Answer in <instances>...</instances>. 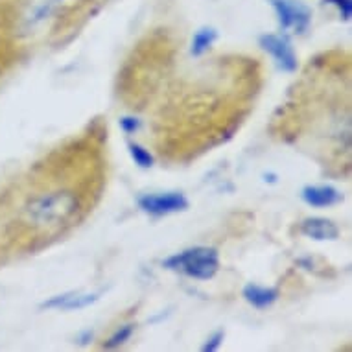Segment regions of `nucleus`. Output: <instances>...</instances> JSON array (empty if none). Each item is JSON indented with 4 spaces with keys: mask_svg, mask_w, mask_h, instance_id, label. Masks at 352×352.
<instances>
[{
    "mask_svg": "<svg viewBox=\"0 0 352 352\" xmlns=\"http://www.w3.org/2000/svg\"><path fill=\"white\" fill-rule=\"evenodd\" d=\"M100 299V294H80V292H69V294L56 295L52 299L45 300L41 308H56V310H81L87 306L94 305Z\"/></svg>",
    "mask_w": 352,
    "mask_h": 352,
    "instance_id": "nucleus-9",
    "label": "nucleus"
},
{
    "mask_svg": "<svg viewBox=\"0 0 352 352\" xmlns=\"http://www.w3.org/2000/svg\"><path fill=\"white\" fill-rule=\"evenodd\" d=\"M302 201L306 205L316 208H327L332 207V205H338V203L343 199V196L340 194V190H336L334 186L330 185H308L302 188Z\"/></svg>",
    "mask_w": 352,
    "mask_h": 352,
    "instance_id": "nucleus-7",
    "label": "nucleus"
},
{
    "mask_svg": "<svg viewBox=\"0 0 352 352\" xmlns=\"http://www.w3.org/2000/svg\"><path fill=\"white\" fill-rule=\"evenodd\" d=\"M300 232L305 236L312 238L316 242H324V240H336L340 236V229L336 226L332 219L321 218V216H312L306 218L300 223Z\"/></svg>",
    "mask_w": 352,
    "mask_h": 352,
    "instance_id": "nucleus-8",
    "label": "nucleus"
},
{
    "mask_svg": "<svg viewBox=\"0 0 352 352\" xmlns=\"http://www.w3.org/2000/svg\"><path fill=\"white\" fill-rule=\"evenodd\" d=\"M243 299L248 300L249 305L264 310L267 306H272L278 299L277 288H266V286H258V284H248L242 292Z\"/></svg>",
    "mask_w": 352,
    "mask_h": 352,
    "instance_id": "nucleus-10",
    "label": "nucleus"
},
{
    "mask_svg": "<svg viewBox=\"0 0 352 352\" xmlns=\"http://www.w3.org/2000/svg\"><path fill=\"white\" fill-rule=\"evenodd\" d=\"M258 43L262 50H266L277 61L278 69L284 70V72H295L297 70V56H295L294 47H292V41L286 35H260Z\"/></svg>",
    "mask_w": 352,
    "mask_h": 352,
    "instance_id": "nucleus-5",
    "label": "nucleus"
},
{
    "mask_svg": "<svg viewBox=\"0 0 352 352\" xmlns=\"http://www.w3.org/2000/svg\"><path fill=\"white\" fill-rule=\"evenodd\" d=\"M216 39H218V32H216L214 28L205 26V28L197 30L196 35H194V39H192V48H190L192 56H196V58L203 56V54L207 52L208 48L212 47L214 41Z\"/></svg>",
    "mask_w": 352,
    "mask_h": 352,
    "instance_id": "nucleus-11",
    "label": "nucleus"
},
{
    "mask_svg": "<svg viewBox=\"0 0 352 352\" xmlns=\"http://www.w3.org/2000/svg\"><path fill=\"white\" fill-rule=\"evenodd\" d=\"M78 210V197L70 192H54L37 197L26 207L28 218L37 226H54L69 219Z\"/></svg>",
    "mask_w": 352,
    "mask_h": 352,
    "instance_id": "nucleus-2",
    "label": "nucleus"
},
{
    "mask_svg": "<svg viewBox=\"0 0 352 352\" xmlns=\"http://www.w3.org/2000/svg\"><path fill=\"white\" fill-rule=\"evenodd\" d=\"M140 210L151 216H168L183 212L188 208V199L181 192H164V194H146L139 197Z\"/></svg>",
    "mask_w": 352,
    "mask_h": 352,
    "instance_id": "nucleus-4",
    "label": "nucleus"
},
{
    "mask_svg": "<svg viewBox=\"0 0 352 352\" xmlns=\"http://www.w3.org/2000/svg\"><path fill=\"white\" fill-rule=\"evenodd\" d=\"M277 13L278 24L283 30H295L297 34H305L312 23V12L297 0H270Z\"/></svg>",
    "mask_w": 352,
    "mask_h": 352,
    "instance_id": "nucleus-3",
    "label": "nucleus"
},
{
    "mask_svg": "<svg viewBox=\"0 0 352 352\" xmlns=\"http://www.w3.org/2000/svg\"><path fill=\"white\" fill-rule=\"evenodd\" d=\"M129 153H131L135 164H139L140 168L153 166V155L140 144H129Z\"/></svg>",
    "mask_w": 352,
    "mask_h": 352,
    "instance_id": "nucleus-13",
    "label": "nucleus"
},
{
    "mask_svg": "<svg viewBox=\"0 0 352 352\" xmlns=\"http://www.w3.org/2000/svg\"><path fill=\"white\" fill-rule=\"evenodd\" d=\"M162 266L172 272H181L186 277L196 278V280H208L218 273L219 256L214 248L197 245V248L186 249L183 253L173 254L162 262Z\"/></svg>",
    "mask_w": 352,
    "mask_h": 352,
    "instance_id": "nucleus-1",
    "label": "nucleus"
},
{
    "mask_svg": "<svg viewBox=\"0 0 352 352\" xmlns=\"http://www.w3.org/2000/svg\"><path fill=\"white\" fill-rule=\"evenodd\" d=\"M323 4L334 6L343 21H351V17H352V0H323Z\"/></svg>",
    "mask_w": 352,
    "mask_h": 352,
    "instance_id": "nucleus-14",
    "label": "nucleus"
},
{
    "mask_svg": "<svg viewBox=\"0 0 352 352\" xmlns=\"http://www.w3.org/2000/svg\"><path fill=\"white\" fill-rule=\"evenodd\" d=\"M133 330H135L133 324H124V327H120V329L116 330L115 334L111 336L109 340L105 341L104 349H116V346L124 345V343L133 336Z\"/></svg>",
    "mask_w": 352,
    "mask_h": 352,
    "instance_id": "nucleus-12",
    "label": "nucleus"
},
{
    "mask_svg": "<svg viewBox=\"0 0 352 352\" xmlns=\"http://www.w3.org/2000/svg\"><path fill=\"white\" fill-rule=\"evenodd\" d=\"M120 127L126 131V133H135L137 129L140 127V122L137 120V118H133V116H124L120 120Z\"/></svg>",
    "mask_w": 352,
    "mask_h": 352,
    "instance_id": "nucleus-16",
    "label": "nucleus"
},
{
    "mask_svg": "<svg viewBox=\"0 0 352 352\" xmlns=\"http://www.w3.org/2000/svg\"><path fill=\"white\" fill-rule=\"evenodd\" d=\"M221 341H223V332L221 330H218L216 334H212L210 338L207 340V343L201 346L203 352H214L218 351L219 345H221Z\"/></svg>",
    "mask_w": 352,
    "mask_h": 352,
    "instance_id": "nucleus-15",
    "label": "nucleus"
},
{
    "mask_svg": "<svg viewBox=\"0 0 352 352\" xmlns=\"http://www.w3.org/2000/svg\"><path fill=\"white\" fill-rule=\"evenodd\" d=\"M63 2L65 0H28L21 15V30L24 34H30L39 28L63 6Z\"/></svg>",
    "mask_w": 352,
    "mask_h": 352,
    "instance_id": "nucleus-6",
    "label": "nucleus"
}]
</instances>
